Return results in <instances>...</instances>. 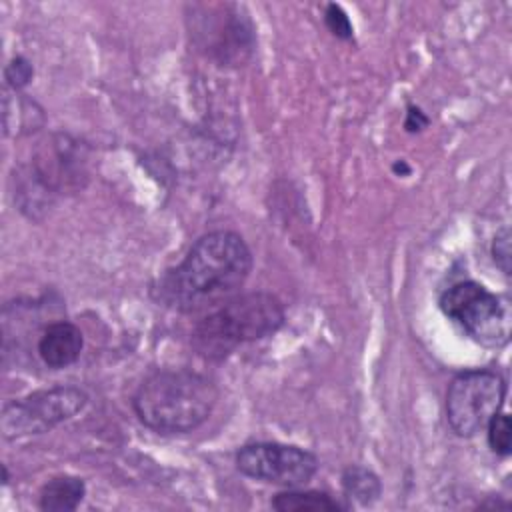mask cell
Listing matches in <instances>:
<instances>
[{
    "mask_svg": "<svg viewBox=\"0 0 512 512\" xmlns=\"http://www.w3.org/2000/svg\"><path fill=\"white\" fill-rule=\"evenodd\" d=\"M252 252L232 230H214L200 236L158 282V300L178 312L192 314L218 308L244 286L252 272Z\"/></svg>",
    "mask_w": 512,
    "mask_h": 512,
    "instance_id": "cell-1",
    "label": "cell"
},
{
    "mask_svg": "<svg viewBox=\"0 0 512 512\" xmlns=\"http://www.w3.org/2000/svg\"><path fill=\"white\" fill-rule=\"evenodd\" d=\"M218 390L210 378L192 370H158L132 398L138 420L158 434H186L212 414Z\"/></svg>",
    "mask_w": 512,
    "mask_h": 512,
    "instance_id": "cell-2",
    "label": "cell"
},
{
    "mask_svg": "<svg viewBox=\"0 0 512 512\" xmlns=\"http://www.w3.org/2000/svg\"><path fill=\"white\" fill-rule=\"evenodd\" d=\"M284 320V306L274 294H236L196 324L192 342L202 356L220 360L238 344L272 336L282 328Z\"/></svg>",
    "mask_w": 512,
    "mask_h": 512,
    "instance_id": "cell-3",
    "label": "cell"
},
{
    "mask_svg": "<svg viewBox=\"0 0 512 512\" xmlns=\"http://www.w3.org/2000/svg\"><path fill=\"white\" fill-rule=\"evenodd\" d=\"M438 306L476 344L502 348L510 340L512 310L506 296L490 292L474 280H462L442 292Z\"/></svg>",
    "mask_w": 512,
    "mask_h": 512,
    "instance_id": "cell-4",
    "label": "cell"
},
{
    "mask_svg": "<svg viewBox=\"0 0 512 512\" xmlns=\"http://www.w3.org/2000/svg\"><path fill=\"white\" fill-rule=\"evenodd\" d=\"M506 398V380L494 370H466L446 390V420L460 438H472L498 414Z\"/></svg>",
    "mask_w": 512,
    "mask_h": 512,
    "instance_id": "cell-5",
    "label": "cell"
},
{
    "mask_svg": "<svg viewBox=\"0 0 512 512\" xmlns=\"http://www.w3.org/2000/svg\"><path fill=\"white\" fill-rule=\"evenodd\" d=\"M88 402L84 390L76 386H54L36 390L2 408L0 428L6 440L44 434L76 416Z\"/></svg>",
    "mask_w": 512,
    "mask_h": 512,
    "instance_id": "cell-6",
    "label": "cell"
},
{
    "mask_svg": "<svg viewBox=\"0 0 512 512\" xmlns=\"http://www.w3.org/2000/svg\"><path fill=\"white\" fill-rule=\"evenodd\" d=\"M234 462L240 474L282 488H300L318 472V458L310 450L280 442L246 444Z\"/></svg>",
    "mask_w": 512,
    "mask_h": 512,
    "instance_id": "cell-7",
    "label": "cell"
},
{
    "mask_svg": "<svg viewBox=\"0 0 512 512\" xmlns=\"http://www.w3.org/2000/svg\"><path fill=\"white\" fill-rule=\"evenodd\" d=\"M210 54L224 64H244L254 48V28L248 16L238 14L236 10L222 16L214 42L208 46Z\"/></svg>",
    "mask_w": 512,
    "mask_h": 512,
    "instance_id": "cell-8",
    "label": "cell"
},
{
    "mask_svg": "<svg viewBox=\"0 0 512 512\" xmlns=\"http://www.w3.org/2000/svg\"><path fill=\"white\" fill-rule=\"evenodd\" d=\"M82 348H84V336L80 328L66 320L48 324L42 330L36 346L40 360L52 370L72 366L80 358Z\"/></svg>",
    "mask_w": 512,
    "mask_h": 512,
    "instance_id": "cell-9",
    "label": "cell"
},
{
    "mask_svg": "<svg viewBox=\"0 0 512 512\" xmlns=\"http://www.w3.org/2000/svg\"><path fill=\"white\" fill-rule=\"evenodd\" d=\"M86 496V484L80 476L60 474L50 478L38 494V508L44 512H72Z\"/></svg>",
    "mask_w": 512,
    "mask_h": 512,
    "instance_id": "cell-10",
    "label": "cell"
},
{
    "mask_svg": "<svg viewBox=\"0 0 512 512\" xmlns=\"http://www.w3.org/2000/svg\"><path fill=\"white\" fill-rule=\"evenodd\" d=\"M270 506L278 512H338V510H348L350 504H342L340 500L332 498L328 492L320 490H302L300 488H286L284 492H278Z\"/></svg>",
    "mask_w": 512,
    "mask_h": 512,
    "instance_id": "cell-11",
    "label": "cell"
},
{
    "mask_svg": "<svg viewBox=\"0 0 512 512\" xmlns=\"http://www.w3.org/2000/svg\"><path fill=\"white\" fill-rule=\"evenodd\" d=\"M342 490L350 502L372 506L382 494V482L370 468L352 464L342 472Z\"/></svg>",
    "mask_w": 512,
    "mask_h": 512,
    "instance_id": "cell-12",
    "label": "cell"
},
{
    "mask_svg": "<svg viewBox=\"0 0 512 512\" xmlns=\"http://www.w3.org/2000/svg\"><path fill=\"white\" fill-rule=\"evenodd\" d=\"M486 436H488V446L490 450L500 456V458H508L510 450H512V420L506 412H498L490 418V422L486 424Z\"/></svg>",
    "mask_w": 512,
    "mask_h": 512,
    "instance_id": "cell-13",
    "label": "cell"
},
{
    "mask_svg": "<svg viewBox=\"0 0 512 512\" xmlns=\"http://www.w3.org/2000/svg\"><path fill=\"white\" fill-rule=\"evenodd\" d=\"M324 24L326 28L340 40H352L354 26L348 12L340 4H326L324 8Z\"/></svg>",
    "mask_w": 512,
    "mask_h": 512,
    "instance_id": "cell-14",
    "label": "cell"
},
{
    "mask_svg": "<svg viewBox=\"0 0 512 512\" xmlns=\"http://www.w3.org/2000/svg\"><path fill=\"white\" fill-rule=\"evenodd\" d=\"M510 240H512V234H510V228L508 226H502L494 238H492V246H490V254H492V260L494 264L500 268V272L504 276H510L512 272V248H510Z\"/></svg>",
    "mask_w": 512,
    "mask_h": 512,
    "instance_id": "cell-15",
    "label": "cell"
},
{
    "mask_svg": "<svg viewBox=\"0 0 512 512\" xmlns=\"http://www.w3.org/2000/svg\"><path fill=\"white\" fill-rule=\"evenodd\" d=\"M32 76H34V68H32L30 60L24 58V56H14V58L6 64V68H4V80H6V84H8L14 92H16V90H22L24 86H28L30 80H32Z\"/></svg>",
    "mask_w": 512,
    "mask_h": 512,
    "instance_id": "cell-16",
    "label": "cell"
},
{
    "mask_svg": "<svg viewBox=\"0 0 512 512\" xmlns=\"http://www.w3.org/2000/svg\"><path fill=\"white\" fill-rule=\"evenodd\" d=\"M428 126H430V118L422 112V108L416 106V104H408L406 116H404V130L408 134H416V132H422Z\"/></svg>",
    "mask_w": 512,
    "mask_h": 512,
    "instance_id": "cell-17",
    "label": "cell"
},
{
    "mask_svg": "<svg viewBox=\"0 0 512 512\" xmlns=\"http://www.w3.org/2000/svg\"><path fill=\"white\" fill-rule=\"evenodd\" d=\"M392 172H394L396 176H408V174L412 172V168H410V164H408L406 160H396V162L392 164Z\"/></svg>",
    "mask_w": 512,
    "mask_h": 512,
    "instance_id": "cell-18",
    "label": "cell"
},
{
    "mask_svg": "<svg viewBox=\"0 0 512 512\" xmlns=\"http://www.w3.org/2000/svg\"><path fill=\"white\" fill-rule=\"evenodd\" d=\"M8 470H6V466H2V484H8Z\"/></svg>",
    "mask_w": 512,
    "mask_h": 512,
    "instance_id": "cell-19",
    "label": "cell"
}]
</instances>
